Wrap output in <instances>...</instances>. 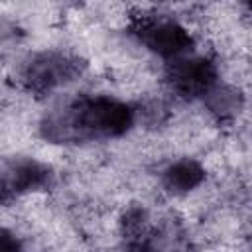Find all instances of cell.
<instances>
[{
  "label": "cell",
  "mask_w": 252,
  "mask_h": 252,
  "mask_svg": "<svg viewBox=\"0 0 252 252\" xmlns=\"http://www.w3.org/2000/svg\"><path fill=\"white\" fill-rule=\"evenodd\" d=\"M217 65L203 55H183L171 61L169 85L179 96H205L219 83Z\"/></svg>",
  "instance_id": "7a4b0ae2"
},
{
  "label": "cell",
  "mask_w": 252,
  "mask_h": 252,
  "mask_svg": "<svg viewBox=\"0 0 252 252\" xmlns=\"http://www.w3.org/2000/svg\"><path fill=\"white\" fill-rule=\"evenodd\" d=\"M163 187L175 195H185L197 189L205 181V167L191 158H179L171 161L161 173Z\"/></svg>",
  "instance_id": "277c9868"
},
{
  "label": "cell",
  "mask_w": 252,
  "mask_h": 252,
  "mask_svg": "<svg viewBox=\"0 0 252 252\" xmlns=\"http://www.w3.org/2000/svg\"><path fill=\"white\" fill-rule=\"evenodd\" d=\"M77 73V63L63 53H41L28 63L24 81L30 91L45 93L69 81Z\"/></svg>",
  "instance_id": "3957f363"
},
{
  "label": "cell",
  "mask_w": 252,
  "mask_h": 252,
  "mask_svg": "<svg viewBox=\"0 0 252 252\" xmlns=\"http://www.w3.org/2000/svg\"><path fill=\"white\" fill-rule=\"evenodd\" d=\"M134 33L146 49L169 61L187 55L193 45V35L189 30L171 18L144 14L136 20Z\"/></svg>",
  "instance_id": "6da1fadb"
}]
</instances>
